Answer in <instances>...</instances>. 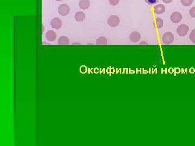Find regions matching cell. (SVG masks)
<instances>
[{"mask_svg": "<svg viewBox=\"0 0 195 146\" xmlns=\"http://www.w3.org/2000/svg\"><path fill=\"white\" fill-rule=\"evenodd\" d=\"M174 41V36L171 32H165L162 36V41L163 44L169 45L172 44Z\"/></svg>", "mask_w": 195, "mask_h": 146, "instance_id": "obj_1", "label": "cell"}, {"mask_svg": "<svg viewBox=\"0 0 195 146\" xmlns=\"http://www.w3.org/2000/svg\"><path fill=\"white\" fill-rule=\"evenodd\" d=\"M107 23L110 27H116L119 24L120 19L116 15H111L108 18Z\"/></svg>", "mask_w": 195, "mask_h": 146, "instance_id": "obj_2", "label": "cell"}, {"mask_svg": "<svg viewBox=\"0 0 195 146\" xmlns=\"http://www.w3.org/2000/svg\"><path fill=\"white\" fill-rule=\"evenodd\" d=\"M189 30V27L185 24L180 25L177 28V33L180 36H185Z\"/></svg>", "mask_w": 195, "mask_h": 146, "instance_id": "obj_3", "label": "cell"}, {"mask_svg": "<svg viewBox=\"0 0 195 146\" xmlns=\"http://www.w3.org/2000/svg\"><path fill=\"white\" fill-rule=\"evenodd\" d=\"M70 12V7L67 4H61L59 7V14L61 16H66L69 14Z\"/></svg>", "mask_w": 195, "mask_h": 146, "instance_id": "obj_4", "label": "cell"}, {"mask_svg": "<svg viewBox=\"0 0 195 146\" xmlns=\"http://www.w3.org/2000/svg\"><path fill=\"white\" fill-rule=\"evenodd\" d=\"M170 19L172 22L177 24L178 23L182 20V15L180 12H175L172 13V14L171 15Z\"/></svg>", "mask_w": 195, "mask_h": 146, "instance_id": "obj_5", "label": "cell"}, {"mask_svg": "<svg viewBox=\"0 0 195 146\" xmlns=\"http://www.w3.org/2000/svg\"><path fill=\"white\" fill-rule=\"evenodd\" d=\"M50 25L52 28L55 29H59L62 26V22L60 19L56 17V18L53 19L51 20Z\"/></svg>", "mask_w": 195, "mask_h": 146, "instance_id": "obj_6", "label": "cell"}, {"mask_svg": "<svg viewBox=\"0 0 195 146\" xmlns=\"http://www.w3.org/2000/svg\"><path fill=\"white\" fill-rule=\"evenodd\" d=\"M129 39L133 43H136L141 40V35L137 32H133L130 34Z\"/></svg>", "mask_w": 195, "mask_h": 146, "instance_id": "obj_7", "label": "cell"}, {"mask_svg": "<svg viewBox=\"0 0 195 146\" xmlns=\"http://www.w3.org/2000/svg\"><path fill=\"white\" fill-rule=\"evenodd\" d=\"M165 12V7L163 4H157L154 7V12L156 14L160 15Z\"/></svg>", "mask_w": 195, "mask_h": 146, "instance_id": "obj_8", "label": "cell"}, {"mask_svg": "<svg viewBox=\"0 0 195 146\" xmlns=\"http://www.w3.org/2000/svg\"><path fill=\"white\" fill-rule=\"evenodd\" d=\"M46 39L50 42H53L55 40L57 35L56 33L53 30H49L46 32Z\"/></svg>", "mask_w": 195, "mask_h": 146, "instance_id": "obj_9", "label": "cell"}, {"mask_svg": "<svg viewBox=\"0 0 195 146\" xmlns=\"http://www.w3.org/2000/svg\"><path fill=\"white\" fill-rule=\"evenodd\" d=\"M91 2L89 0H81L79 3V7L81 9H87L90 7Z\"/></svg>", "mask_w": 195, "mask_h": 146, "instance_id": "obj_10", "label": "cell"}, {"mask_svg": "<svg viewBox=\"0 0 195 146\" xmlns=\"http://www.w3.org/2000/svg\"><path fill=\"white\" fill-rule=\"evenodd\" d=\"M75 19L78 22H82L83 21L86 17L85 14L82 12H76L75 15Z\"/></svg>", "mask_w": 195, "mask_h": 146, "instance_id": "obj_11", "label": "cell"}, {"mask_svg": "<svg viewBox=\"0 0 195 146\" xmlns=\"http://www.w3.org/2000/svg\"><path fill=\"white\" fill-rule=\"evenodd\" d=\"M69 43V39L66 36L60 37L59 39L58 44L60 45H67Z\"/></svg>", "mask_w": 195, "mask_h": 146, "instance_id": "obj_12", "label": "cell"}, {"mask_svg": "<svg viewBox=\"0 0 195 146\" xmlns=\"http://www.w3.org/2000/svg\"><path fill=\"white\" fill-rule=\"evenodd\" d=\"M107 43V40L105 37H100L96 40V44L98 45H105Z\"/></svg>", "mask_w": 195, "mask_h": 146, "instance_id": "obj_13", "label": "cell"}, {"mask_svg": "<svg viewBox=\"0 0 195 146\" xmlns=\"http://www.w3.org/2000/svg\"><path fill=\"white\" fill-rule=\"evenodd\" d=\"M155 23L157 25V27L158 29L162 28L164 25V22L162 19L161 18H156L155 19Z\"/></svg>", "mask_w": 195, "mask_h": 146, "instance_id": "obj_14", "label": "cell"}, {"mask_svg": "<svg viewBox=\"0 0 195 146\" xmlns=\"http://www.w3.org/2000/svg\"><path fill=\"white\" fill-rule=\"evenodd\" d=\"M181 2L184 6L188 7L192 4L194 0H181Z\"/></svg>", "mask_w": 195, "mask_h": 146, "instance_id": "obj_15", "label": "cell"}, {"mask_svg": "<svg viewBox=\"0 0 195 146\" xmlns=\"http://www.w3.org/2000/svg\"><path fill=\"white\" fill-rule=\"evenodd\" d=\"M190 39L192 42L195 43V28L194 29L190 35Z\"/></svg>", "mask_w": 195, "mask_h": 146, "instance_id": "obj_16", "label": "cell"}, {"mask_svg": "<svg viewBox=\"0 0 195 146\" xmlns=\"http://www.w3.org/2000/svg\"><path fill=\"white\" fill-rule=\"evenodd\" d=\"M159 0H145L146 2L149 5H154L158 3Z\"/></svg>", "mask_w": 195, "mask_h": 146, "instance_id": "obj_17", "label": "cell"}, {"mask_svg": "<svg viewBox=\"0 0 195 146\" xmlns=\"http://www.w3.org/2000/svg\"><path fill=\"white\" fill-rule=\"evenodd\" d=\"M189 13L190 16L193 17V18H195V7H194L192 8H191L189 11Z\"/></svg>", "mask_w": 195, "mask_h": 146, "instance_id": "obj_18", "label": "cell"}, {"mask_svg": "<svg viewBox=\"0 0 195 146\" xmlns=\"http://www.w3.org/2000/svg\"><path fill=\"white\" fill-rule=\"evenodd\" d=\"M120 0H109L110 4L112 6H116L119 3Z\"/></svg>", "mask_w": 195, "mask_h": 146, "instance_id": "obj_19", "label": "cell"}, {"mask_svg": "<svg viewBox=\"0 0 195 146\" xmlns=\"http://www.w3.org/2000/svg\"><path fill=\"white\" fill-rule=\"evenodd\" d=\"M172 1H173V0H162V1H163L164 3H166V4H169V3H171V2H172Z\"/></svg>", "mask_w": 195, "mask_h": 146, "instance_id": "obj_20", "label": "cell"}, {"mask_svg": "<svg viewBox=\"0 0 195 146\" xmlns=\"http://www.w3.org/2000/svg\"><path fill=\"white\" fill-rule=\"evenodd\" d=\"M55 1H57V2H60V1H61L62 0H55Z\"/></svg>", "mask_w": 195, "mask_h": 146, "instance_id": "obj_21", "label": "cell"}]
</instances>
